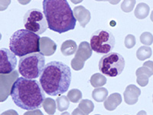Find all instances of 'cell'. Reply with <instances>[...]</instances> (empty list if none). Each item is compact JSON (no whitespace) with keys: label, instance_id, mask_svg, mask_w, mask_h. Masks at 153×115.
Here are the masks:
<instances>
[{"label":"cell","instance_id":"obj_13","mask_svg":"<svg viewBox=\"0 0 153 115\" xmlns=\"http://www.w3.org/2000/svg\"><path fill=\"white\" fill-rule=\"evenodd\" d=\"M124 101L129 105H133L138 102L139 97L141 94V90L135 84H129L124 91Z\"/></svg>","mask_w":153,"mask_h":115},{"label":"cell","instance_id":"obj_24","mask_svg":"<svg viewBox=\"0 0 153 115\" xmlns=\"http://www.w3.org/2000/svg\"><path fill=\"white\" fill-rule=\"evenodd\" d=\"M78 108L84 112V114L88 115L89 114H91L94 111V105L93 103V101H90L88 99H84L80 101V104L78 105Z\"/></svg>","mask_w":153,"mask_h":115},{"label":"cell","instance_id":"obj_29","mask_svg":"<svg viewBox=\"0 0 153 115\" xmlns=\"http://www.w3.org/2000/svg\"><path fill=\"white\" fill-rule=\"evenodd\" d=\"M10 3L11 1H0V11L5 10Z\"/></svg>","mask_w":153,"mask_h":115},{"label":"cell","instance_id":"obj_36","mask_svg":"<svg viewBox=\"0 0 153 115\" xmlns=\"http://www.w3.org/2000/svg\"><path fill=\"white\" fill-rule=\"evenodd\" d=\"M150 19H151L152 22H153V11L152 12V13H151V16H150Z\"/></svg>","mask_w":153,"mask_h":115},{"label":"cell","instance_id":"obj_2","mask_svg":"<svg viewBox=\"0 0 153 115\" xmlns=\"http://www.w3.org/2000/svg\"><path fill=\"white\" fill-rule=\"evenodd\" d=\"M42 5L49 29L59 34L74 29L76 20L68 1L45 0Z\"/></svg>","mask_w":153,"mask_h":115},{"label":"cell","instance_id":"obj_9","mask_svg":"<svg viewBox=\"0 0 153 115\" xmlns=\"http://www.w3.org/2000/svg\"><path fill=\"white\" fill-rule=\"evenodd\" d=\"M92 49L87 42H82L79 45L75 54V57L71 60V67L74 71H80L84 68V63L92 55Z\"/></svg>","mask_w":153,"mask_h":115},{"label":"cell","instance_id":"obj_33","mask_svg":"<svg viewBox=\"0 0 153 115\" xmlns=\"http://www.w3.org/2000/svg\"><path fill=\"white\" fill-rule=\"evenodd\" d=\"M71 115H87V114H84V112L82 111L81 110H80L78 108H76V109H74V111L72 112Z\"/></svg>","mask_w":153,"mask_h":115},{"label":"cell","instance_id":"obj_26","mask_svg":"<svg viewBox=\"0 0 153 115\" xmlns=\"http://www.w3.org/2000/svg\"><path fill=\"white\" fill-rule=\"evenodd\" d=\"M140 42H141L142 44L145 45V46H151L153 42L152 34L148 32V31L143 32L141 35V36H140Z\"/></svg>","mask_w":153,"mask_h":115},{"label":"cell","instance_id":"obj_4","mask_svg":"<svg viewBox=\"0 0 153 115\" xmlns=\"http://www.w3.org/2000/svg\"><path fill=\"white\" fill-rule=\"evenodd\" d=\"M40 36L26 29L15 31L9 40V49L16 56L22 58L39 52Z\"/></svg>","mask_w":153,"mask_h":115},{"label":"cell","instance_id":"obj_7","mask_svg":"<svg viewBox=\"0 0 153 115\" xmlns=\"http://www.w3.org/2000/svg\"><path fill=\"white\" fill-rule=\"evenodd\" d=\"M115 43V37L112 32L100 29L92 34L90 46L92 51L98 54H108L114 49Z\"/></svg>","mask_w":153,"mask_h":115},{"label":"cell","instance_id":"obj_31","mask_svg":"<svg viewBox=\"0 0 153 115\" xmlns=\"http://www.w3.org/2000/svg\"><path fill=\"white\" fill-rule=\"evenodd\" d=\"M143 66L148 68L151 71L152 73L153 74V61H146V62H144Z\"/></svg>","mask_w":153,"mask_h":115},{"label":"cell","instance_id":"obj_3","mask_svg":"<svg viewBox=\"0 0 153 115\" xmlns=\"http://www.w3.org/2000/svg\"><path fill=\"white\" fill-rule=\"evenodd\" d=\"M71 82V68L61 61H51L40 76V84L50 96L61 95L68 91Z\"/></svg>","mask_w":153,"mask_h":115},{"label":"cell","instance_id":"obj_25","mask_svg":"<svg viewBox=\"0 0 153 115\" xmlns=\"http://www.w3.org/2000/svg\"><path fill=\"white\" fill-rule=\"evenodd\" d=\"M67 97L72 103H77L82 99V93L78 89H72L68 93Z\"/></svg>","mask_w":153,"mask_h":115},{"label":"cell","instance_id":"obj_39","mask_svg":"<svg viewBox=\"0 0 153 115\" xmlns=\"http://www.w3.org/2000/svg\"><path fill=\"white\" fill-rule=\"evenodd\" d=\"M152 98H153V96H152ZM152 101H153V100H152Z\"/></svg>","mask_w":153,"mask_h":115},{"label":"cell","instance_id":"obj_11","mask_svg":"<svg viewBox=\"0 0 153 115\" xmlns=\"http://www.w3.org/2000/svg\"><path fill=\"white\" fill-rule=\"evenodd\" d=\"M18 78L19 72L16 70L9 75H0V102L6 101L12 85Z\"/></svg>","mask_w":153,"mask_h":115},{"label":"cell","instance_id":"obj_32","mask_svg":"<svg viewBox=\"0 0 153 115\" xmlns=\"http://www.w3.org/2000/svg\"><path fill=\"white\" fill-rule=\"evenodd\" d=\"M0 115H19V114L17 113V111H16L15 110H8L6 111H4L3 113H2Z\"/></svg>","mask_w":153,"mask_h":115},{"label":"cell","instance_id":"obj_23","mask_svg":"<svg viewBox=\"0 0 153 115\" xmlns=\"http://www.w3.org/2000/svg\"><path fill=\"white\" fill-rule=\"evenodd\" d=\"M57 110L59 111H65L68 109L70 105V101L68 97L65 95H61L56 99Z\"/></svg>","mask_w":153,"mask_h":115},{"label":"cell","instance_id":"obj_8","mask_svg":"<svg viewBox=\"0 0 153 115\" xmlns=\"http://www.w3.org/2000/svg\"><path fill=\"white\" fill-rule=\"evenodd\" d=\"M25 29L36 35H42L48 28L46 18L38 9H31L25 13L23 19Z\"/></svg>","mask_w":153,"mask_h":115},{"label":"cell","instance_id":"obj_5","mask_svg":"<svg viewBox=\"0 0 153 115\" xmlns=\"http://www.w3.org/2000/svg\"><path fill=\"white\" fill-rule=\"evenodd\" d=\"M45 67V56L40 52L32 53L20 58L19 72L25 78L34 80L41 76Z\"/></svg>","mask_w":153,"mask_h":115},{"label":"cell","instance_id":"obj_34","mask_svg":"<svg viewBox=\"0 0 153 115\" xmlns=\"http://www.w3.org/2000/svg\"><path fill=\"white\" fill-rule=\"evenodd\" d=\"M136 115H147V114H146V111H140L139 112H138Z\"/></svg>","mask_w":153,"mask_h":115},{"label":"cell","instance_id":"obj_14","mask_svg":"<svg viewBox=\"0 0 153 115\" xmlns=\"http://www.w3.org/2000/svg\"><path fill=\"white\" fill-rule=\"evenodd\" d=\"M73 13L76 21L79 22L83 28H84L88 24L89 22L91 21V12L83 5L76 6L74 9Z\"/></svg>","mask_w":153,"mask_h":115},{"label":"cell","instance_id":"obj_30","mask_svg":"<svg viewBox=\"0 0 153 115\" xmlns=\"http://www.w3.org/2000/svg\"><path fill=\"white\" fill-rule=\"evenodd\" d=\"M23 115H44V114L42 112V111L39 110V109H37V110H32V111H29L25 112Z\"/></svg>","mask_w":153,"mask_h":115},{"label":"cell","instance_id":"obj_16","mask_svg":"<svg viewBox=\"0 0 153 115\" xmlns=\"http://www.w3.org/2000/svg\"><path fill=\"white\" fill-rule=\"evenodd\" d=\"M122 103V96L119 93L110 94L104 101V108L109 111H114L120 104Z\"/></svg>","mask_w":153,"mask_h":115},{"label":"cell","instance_id":"obj_22","mask_svg":"<svg viewBox=\"0 0 153 115\" xmlns=\"http://www.w3.org/2000/svg\"><path fill=\"white\" fill-rule=\"evenodd\" d=\"M152 54V51L151 48L148 46H142L136 51V57L140 61H144V60L149 58Z\"/></svg>","mask_w":153,"mask_h":115},{"label":"cell","instance_id":"obj_35","mask_svg":"<svg viewBox=\"0 0 153 115\" xmlns=\"http://www.w3.org/2000/svg\"><path fill=\"white\" fill-rule=\"evenodd\" d=\"M61 115H71V114H70L68 113V112H67V111H65V112H63V113L61 114Z\"/></svg>","mask_w":153,"mask_h":115},{"label":"cell","instance_id":"obj_12","mask_svg":"<svg viewBox=\"0 0 153 115\" xmlns=\"http://www.w3.org/2000/svg\"><path fill=\"white\" fill-rule=\"evenodd\" d=\"M57 49L55 42L48 37H42L39 42V52L45 56H51Z\"/></svg>","mask_w":153,"mask_h":115},{"label":"cell","instance_id":"obj_1","mask_svg":"<svg viewBox=\"0 0 153 115\" xmlns=\"http://www.w3.org/2000/svg\"><path fill=\"white\" fill-rule=\"evenodd\" d=\"M10 95L16 105L27 111L39 109L45 100V94L36 80L19 78L11 89Z\"/></svg>","mask_w":153,"mask_h":115},{"label":"cell","instance_id":"obj_18","mask_svg":"<svg viewBox=\"0 0 153 115\" xmlns=\"http://www.w3.org/2000/svg\"><path fill=\"white\" fill-rule=\"evenodd\" d=\"M150 7L146 3L140 2L135 9V16L138 19H146L149 14Z\"/></svg>","mask_w":153,"mask_h":115},{"label":"cell","instance_id":"obj_21","mask_svg":"<svg viewBox=\"0 0 153 115\" xmlns=\"http://www.w3.org/2000/svg\"><path fill=\"white\" fill-rule=\"evenodd\" d=\"M42 107H43L48 114L53 115L54 114L56 111L57 105H56V101L54 99L51 98H47L44 101Z\"/></svg>","mask_w":153,"mask_h":115},{"label":"cell","instance_id":"obj_28","mask_svg":"<svg viewBox=\"0 0 153 115\" xmlns=\"http://www.w3.org/2000/svg\"><path fill=\"white\" fill-rule=\"evenodd\" d=\"M136 38L133 35H126L125 38V40H124V44H125V46L127 48V49H132L136 45Z\"/></svg>","mask_w":153,"mask_h":115},{"label":"cell","instance_id":"obj_19","mask_svg":"<svg viewBox=\"0 0 153 115\" xmlns=\"http://www.w3.org/2000/svg\"><path fill=\"white\" fill-rule=\"evenodd\" d=\"M108 91L105 87H97L92 92V97L97 102H103L107 98Z\"/></svg>","mask_w":153,"mask_h":115},{"label":"cell","instance_id":"obj_6","mask_svg":"<svg viewBox=\"0 0 153 115\" xmlns=\"http://www.w3.org/2000/svg\"><path fill=\"white\" fill-rule=\"evenodd\" d=\"M125 59L117 52H110L101 58L99 61V70L108 77L120 75L125 68Z\"/></svg>","mask_w":153,"mask_h":115},{"label":"cell","instance_id":"obj_17","mask_svg":"<svg viewBox=\"0 0 153 115\" xmlns=\"http://www.w3.org/2000/svg\"><path fill=\"white\" fill-rule=\"evenodd\" d=\"M77 50L76 42L74 40H67L61 45V51L64 56H70L76 53Z\"/></svg>","mask_w":153,"mask_h":115},{"label":"cell","instance_id":"obj_27","mask_svg":"<svg viewBox=\"0 0 153 115\" xmlns=\"http://www.w3.org/2000/svg\"><path fill=\"white\" fill-rule=\"evenodd\" d=\"M136 2L134 1V0H127V1H123L121 4V9L123 12H125L126 13H128V12H132V9H133L134 6L136 5Z\"/></svg>","mask_w":153,"mask_h":115},{"label":"cell","instance_id":"obj_15","mask_svg":"<svg viewBox=\"0 0 153 115\" xmlns=\"http://www.w3.org/2000/svg\"><path fill=\"white\" fill-rule=\"evenodd\" d=\"M136 75L137 77L136 81L138 84H139L141 87H146L149 84V78L152 75H153V74L148 68L143 66L136 70Z\"/></svg>","mask_w":153,"mask_h":115},{"label":"cell","instance_id":"obj_38","mask_svg":"<svg viewBox=\"0 0 153 115\" xmlns=\"http://www.w3.org/2000/svg\"><path fill=\"white\" fill-rule=\"evenodd\" d=\"M94 115H100V114H94Z\"/></svg>","mask_w":153,"mask_h":115},{"label":"cell","instance_id":"obj_37","mask_svg":"<svg viewBox=\"0 0 153 115\" xmlns=\"http://www.w3.org/2000/svg\"><path fill=\"white\" fill-rule=\"evenodd\" d=\"M1 39H2V34L0 33V40H1Z\"/></svg>","mask_w":153,"mask_h":115},{"label":"cell","instance_id":"obj_20","mask_svg":"<svg viewBox=\"0 0 153 115\" xmlns=\"http://www.w3.org/2000/svg\"><path fill=\"white\" fill-rule=\"evenodd\" d=\"M90 81L93 87L97 88V87H103L106 84V78L103 75H101L100 73H96L91 76Z\"/></svg>","mask_w":153,"mask_h":115},{"label":"cell","instance_id":"obj_10","mask_svg":"<svg viewBox=\"0 0 153 115\" xmlns=\"http://www.w3.org/2000/svg\"><path fill=\"white\" fill-rule=\"evenodd\" d=\"M17 65L16 55L9 49H0V75H9Z\"/></svg>","mask_w":153,"mask_h":115}]
</instances>
